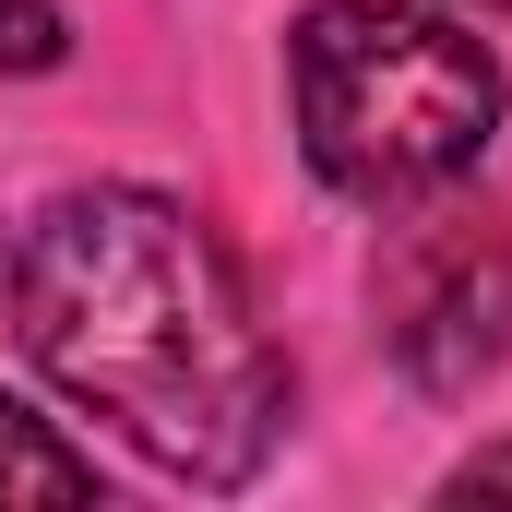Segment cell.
<instances>
[{
	"mask_svg": "<svg viewBox=\"0 0 512 512\" xmlns=\"http://www.w3.org/2000/svg\"><path fill=\"white\" fill-rule=\"evenodd\" d=\"M12 334L179 489H251L286 441V358L227 239L167 191H60L12 251Z\"/></svg>",
	"mask_w": 512,
	"mask_h": 512,
	"instance_id": "6da1fadb",
	"label": "cell"
},
{
	"mask_svg": "<svg viewBox=\"0 0 512 512\" xmlns=\"http://www.w3.org/2000/svg\"><path fill=\"white\" fill-rule=\"evenodd\" d=\"M286 108H298V155L322 191L370 215H417L453 179H477V155L501 143V60L453 12L322 0L286 36Z\"/></svg>",
	"mask_w": 512,
	"mask_h": 512,
	"instance_id": "7a4b0ae2",
	"label": "cell"
},
{
	"mask_svg": "<svg viewBox=\"0 0 512 512\" xmlns=\"http://www.w3.org/2000/svg\"><path fill=\"white\" fill-rule=\"evenodd\" d=\"M382 346L441 405L512 358V239L489 215H429L382 251Z\"/></svg>",
	"mask_w": 512,
	"mask_h": 512,
	"instance_id": "3957f363",
	"label": "cell"
},
{
	"mask_svg": "<svg viewBox=\"0 0 512 512\" xmlns=\"http://www.w3.org/2000/svg\"><path fill=\"white\" fill-rule=\"evenodd\" d=\"M0 501H96V453H72L12 393H0Z\"/></svg>",
	"mask_w": 512,
	"mask_h": 512,
	"instance_id": "277c9868",
	"label": "cell"
},
{
	"mask_svg": "<svg viewBox=\"0 0 512 512\" xmlns=\"http://www.w3.org/2000/svg\"><path fill=\"white\" fill-rule=\"evenodd\" d=\"M60 60V0H0V72H48Z\"/></svg>",
	"mask_w": 512,
	"mask_h": 512,
	"instance_id": "5b68a950",
	"label": "cell"
},
{
	"mask_svg": "<svg viewBox=\"0 0 512 512\" xmlns=\"http://www.w3.org/2000/svg\"><path fill=\"white\" fill-rule=\"evenodd\" d=\"M441 501H512V441H489V453H465V465L441 477Z\"/></svg>",
	"mask_w": 512,
	"mask_h": 512,
	"instance_id": "8992f818",
	"label": "cell"
}]
</instances>
